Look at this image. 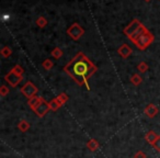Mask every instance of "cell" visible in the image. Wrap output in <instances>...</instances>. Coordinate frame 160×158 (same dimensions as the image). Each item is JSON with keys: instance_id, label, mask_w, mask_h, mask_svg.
Instances as JSON below:
<instances>
[{"instance_id": "12", "label": "cell", "mask_w": 160, "mask_h": 158, "mask_svg": "<svg viewBox=\"0 0 160 158\" xmlns=\"http://www.w3.org/2000/svg\"><path fill=\"white\" fill-rule=\"evenodd\" d=\"M159 137V135H158L157 133H156L155 131H149L146 133V135H145V140H147V143H149V144L152 145L153 143H155V140H157V138Z\"/></svg>"}, {"instance_id": "13", "label": "cell", "mask_w": 160, "mask_h": 158, "mask_svg": "<svg viewBox=\"0 0 160 158\" xmlns=\"http://www.w3.org/2000/svg\"><path fill=\"white\" fill-rule=\"evenodd\" d=\"M87 147H88V149H90L91 151H96L97 149L99 148V143H98V140H90L89 142L87 143Z\"/></svg>"}, {"instance_id": "16", "label": "cell", "mask_w": 160, "mask_h": 158, "mask_svg": "<svg viewBox=\"0 0 160 158\" xmlns=\"http://www.w3.org/2000/svg\"><path fill=\"white\" fill-rule=\"evenodd\" d=\"M49 107H51V110H53V111H57V110L62 107V104H60V103L58 102L57 99L55 98L52 101H49Z\"/></svg>"}, {"instance_id": "26", "label": "cell", "mask_w": 160, "mask_h": 158, "mask_svg": "<svg viewBox=\"0 0 160 158\" xmlns=\"http://www.w3.org/2000/svg\"><path fill=\"white\" fill-rule=\"evenodd\" d=\"M134 158H147V156L142 150H139L134 155Z\"/></svg>"}, {"instance_id": "4", "label": "cell", "mask_w": 160, "mask_h": 158, "mask_svg": "<svg viewBox=\"0 0 160 158\" xmlns=\"http://www.w3.org/2000/svg\"><path fill=\"white\" fill-rule=\"evenodd\" d=\"M21 92H22V94L24 97L31 99L36 96V94H38V88H36L31 81H28L27 84H24V85L22 86Z\"/></svg>"}, {"instance_id": "27", "label": "cell", "mask_w": 160, "mask_h": 158, "mask_svg": "<svg viewBox=\"0 0 160 158\" xmlns=\"http://www.w3.org/2000/svg\"><path fill=\"white\" fill-rule=\"evenodd\" d=\"M145 1H147V3H148V1H150V0H145Z\"/></svg>"}, {"instance_id": "3", "label": "cell", "mask_w": 160, "mask_h": 158, "mask_svg": "<svg viewBox=\"0 0 160 158\" xmlns=\"http://www.w3.org/2000/svg\"><path fill=\"white\" fill-rule=\"evenodd\" d=\"M67 34L70 36L72 40L78 41L81 36L85 34V30L82 29V27L78 23H73V24L70 25V28H68L67 30Z\"/></svg>"}, {"instance_id": "23", "label": "cell", "mask_w": 160, "mask_h": 158, "mask_svg": "<svg viewBox=\"0 0 160 158\" xmlns=\"http://www.w3.org/2000/svg\"><path fill=\"white\" fill-rule=\"evenodd\" d=\"M12 70H13L14 73L18 74V75H20V76H22L23 73H24V70H23V68L20 66V65H16V66L12 68Z\"/></svg>"}, {"instance_id": "15", "label": "cell", "mask_w": 160, "mask_h": 158, "mask_svg": "<svg viewBox=\"0 0 160 158\" xmlns=\"http://www.w3.org/2000/svg\"><path fill=\"white\" fill-rule=\"evenodd\" d=\"M142 78L138 74H135V75H133L131 77V83L135 86H139L142 84Z\"/></svg>"}, {"instance_id": "6", "label": "cell", "mask_w": 160, "mask_h": 158, "mask_svg": "<svg viewBox=\"0 0 160 158\" xmlns=\"http://www.w3.org/2000/svg\"><path fill=\"white\" fill-rule=\"evenodd\" d=\"M140 25H142V23H140L137 19H134V20L124 29V34L127 38H129V36H132L138 29H139Z\"/></svg>"}, {"instance_id": "22", "label": "cell", "mask_w": 160, "mask_h": 158, "mask_svg": "<svg viewBox=\"0 0 160 158\" xmlns=\"http://www.w3.org/2000/svg\"><path fill=\"white\" fill-rule=\"evenodd\" d=\"M137 69L140 71V73H146V71L148 70V65H147V63L142 62L140 64H138Z\"/></svg>"}, {"instance_id": "10", "label": "cell", "mask_w": 160, "mask_h": 158, "mask_svg": "<svg viewBox=\"0 0 160 158\" xmlns=\"http://www.w3.org/2000/svg\"><path fill=\"white\" fill-rule=\"evenodd\" d=\"M147 31H148V30H147V28L145 27L144 24H142V25H140V27H139V29H138L137 31H136L135 33L133 34V35H132V36H129L128 38L132 41V42L134 43V42H135V41H137L138 38H139L140 36L142 35V34H145V33H146Z\"/></svg>"}, {"instance_id": "7", "label": "cell", "mask_w": 160, "mask_h": 158, "mask_svg": "<svg viewBox=\"0 0 160 158\" xmlns=\"http://www.w3.org/2000/svg\"><path fill=\"white\" fill-rule=\"evenodd\" d=\"M51 110V107H49V102H46L45 100H43L42 102H41V104L38 105V108H36V110L34 112H35L36 114H38V118H43V116L45 115V114L47 113V112Z\"/></svg>"}, {"instance_id": "24", "label": "cell", "mask_w": 160, "mask_h": 158, "mask_svg": "<svg viewBox=\"0 0 160 158\" xmlns=\"http://www.w3.org/2000/svg\"><path fill=\"white\" fill-rule=\"evenodd\" d=\"M9 88L7 87V86H1V88H0V94L2 97H5V96H7L8 94H9Z\"/></svg>"}, {"instance_id": "17", "label": "cell", "mask_w": 160, "mask_h": 158, "mask_svg": "<svg viewBox=\"0 0 160 158\" xmlns=\"http://www.w3.org/2000/svg\"><path fill=\"white\" fill-rule=\"evenodd\" d=\"M1 55H2V57H5V58H7V57H9L10 55L12 54V49L10 48L9 46H3L2 48H1Z\"/></svg>"}, {"instance_id": "8", "label": "cell", "mask_w": 160, "mask_h": 158, "mask_svg": "<svg viewBox=\"0 0 160 158\" xmlns=\"http://www.w3.org/2000/svg\"><path fill=\"white\" fill-rule=\"evenodd\" d=\"M158 112H159V110H158V108L156 107L153 103H149V104L144 109V113L150 119L155 118V116L158 114Z\"/></svg>"}, {"instance_id": "9", "label": "cell", "mask_w": 160, "mask_h": 158, "mask_svg": "<svg viewBox=\"0 0 160 158\" xmlns=\"http://www.w3.org/2000/svg\"><path fill=\"white\" fill-rule=\"evenodd\" d=\"M118 55H120L121 57L127 58L132 53H133V51H132V48L127 44H123L121 47H118Z\"/></svg>"}, {"instance_id": "5", "label": "cell", "mask_w": 160, "mask_h": 158, "mask_svg": "<svg viewBox=\"0 0 160 158\" xmlns=\"http://www.w3.org/2000/svg\"><path fill=\"white\" fill-rule=\"evenodd\" d=\"M5 79L11 87H17V86L23 80V77L20 75H18L17 73H14V71L11 69V70L5 76Z\"/></svg>"}, {"instance_id": "21", "label": "cell", "mask_w": 160, "mask_h": 158, "mask_svg": "<svg viewBox=\"0 0 160 158\" xmlns=\"http://www.w3.org/2000/svg\"><path fill=\"white\" fill-rule=\"evenodd\" d=\"M36 25L40 28H45L47 25V20L44 17H40V18H38V20H36Z\"/></svg>"}, {"instance_id": "11", "label": "cell", "mask_w": 160, "mask_h": 158, "mask_svg": "<svg viewBox=\"0 0 160 158\" xmlns=\"http://www.w3.org/2000/svg\"><path fill=\"white\" fill-rule=\"evenodd\" d=\"M43 100H44V99H43L42 97L35 96V97H33V98L29 99V102H28V104L30 105V108H31L33 111H35L36 108H38V105L41 104V102H42Z\"/></svg>"}, {"instance_id": "19", "label": "cell", "mask_w": 160, "mask_h": 158, "mask_svg": "<svg viewBox=\"0 0 160 158\" xmlns=\"http://www.w3.org/2000/svg\"><path fill=\"white\" fill-rule=\"evenodd\" d=\"M52 56H53L54 58H56V59H58V58H60L62 56V51L59 48V47H55V48L52 51Z\"/></svg>"}, {"instance_id": "14", "label": "cell", "mask_w": 160, "mask_h": 158, "mask_svg": "<svg viewBox=\"0 0 160 158\" xmlns=\"http://www.w3.org/2000/svg\"><path fill=\"white\" fill-rule=\"evenodd\" d=\"M18 129L20 130L21 132H27L28 130L30 129V123L28 122L27 120L20 121V123L18 124Z\"/></svg>"}, {"instance_id": "25", "label": "cell", "mask_w": 160, "mask_h": 158, "mask_svg": "<svg viewBox=\"0 0 160 158\" xmlns=\"http://www.w3.org/2000/svg\"><path fill=\"white\" fill-rule=\"evenodd\" d=\"M152 147L158 151V153H160V136L155 140V143L152 144Z\"/></svg>"}, {"instance_id": "18", "label": "cell", "mask_w": 160, "mask_h": 158, "mask_svg": "<svg viewBox=\"0 0 160 158\" xmlns=\"http://www.w3.org/2000/svg\"><path fill=\"white\" fill-rule=\"evenodd\" d=\"M56 99H57V100H58V102H59L60 103V104H65V103H66L67 102V101H68V96H67V94H65V92H62V94H59V96H58V97H56Z\"/></svg>"}, {"instance_id": "20", "label": "cell", "mask_w": 160, "mask_h": 158, "mask_svg": "<svg viewBox=\"0 0 160 158\" xmlns=\"http://www.w3.org/2000/svg\"><path fill=\"white\" fill-rule=\"evenodd\" d=\"M42 66L44 67V69H46V70H51L54 66V63H53V60H51V59H45L44 62H43Z\"/></svg>"}, {"instance_id": "2", "label": "cell", "mask_w": 160, "mask_h": 158, "mask_svg": "<svg viewBox=\"0 0 160 158\" xmlns=\"http://www.w3.org/2000/svg\"><path fill=\"white\" fill-rule=\"evenodd\" d=\"M153 40H155V36L149 31H147L146 33L142 34L137 41H135L134 44H135L136 46H137V48H139L140 51H144V49H146L147 47L153 42Z\"/></svg>"}, {"instance_id": "1", "label": "cell", "mask_w": 160, "mask_h": 158, "mask_svg": "<svg viewBox=\"0 0 160 158\" xmlns=\"http://www.w3.org/2000/svg\"><path fill=\"white\" fill-rule=\"evenodd\" d=\"M64 70L67 75H69L79 86L85 85L89 90L88 79L98 70V67L82 53L79 52L66 66Z\"/></svg>"}]
</instances>
